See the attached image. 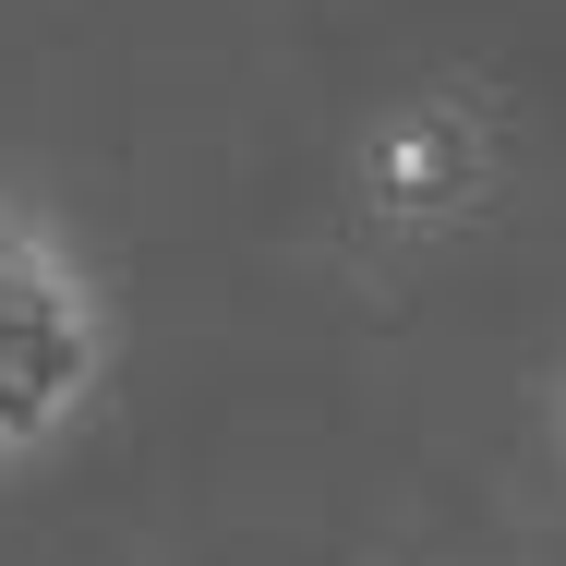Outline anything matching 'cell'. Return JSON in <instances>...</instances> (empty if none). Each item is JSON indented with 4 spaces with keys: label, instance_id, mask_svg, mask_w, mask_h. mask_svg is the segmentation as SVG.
Here are the masks:
<instances>
[{
    "label": "cell",
    "instance_id": "cell-1",
    "mask_svg": "<svg viewBox=\"0 0 566 566\" xmlns=\"http://www.w3.org/2000/svg\"><path fill=\"white\" fill-rule=\"evenodd\" d=\"M109 361V302L97 277L49 241L36 218H0V458L49 447Z\"/></svg>",
    "mask_w": 566,
    "mask_h": 566
}]
</instances>
